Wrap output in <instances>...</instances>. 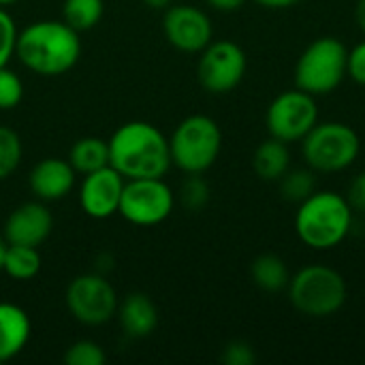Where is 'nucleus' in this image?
Wrapping results in <instances>:
<instances>
[{
	"mask_svg": "<svg viewBox=\"0 0 365 365\" xmlns=\"http://www.w3.org/2000/svg\"><path fill=\"white\" fill-rule=\"evenodd\" d=\"M15 56L28 71L41 77L64 75L81 56L79 32L64 19L32 21L17 32Z\"/></svg>",
	"mask_w": 365,
	"mask_h": 365,
	"instance_id": "obj_1",
	"label": "nucleus"
},
{
	"mask_svg": "<svg viewBox=\"0 0 365 365\" xmlns=\"http://www.w3.org/2000/svg\"><path fill=\"white\" fill-rule=\"evenodd\" d=\"M109 165L124 178H165L171 163L169 139L150 122H126L109 139Z\"/></svg>",
	"mask_w": 365,
	"mask_h": 365,
	"instance_id": "obj_2",
	"label": "nucleus"
},
{
	"mask_svg": "<svg viewBox=\"0 0 365 365\" xmlns=\"http://www.w3.org/2000/svg\"><path fill=\"white\" fill-rule=\"evenodd\" d=\"M295 233L312 250H334L353 229V207L346 195L334 190H314L297 203Z\"/></svg>",
	"mask_w": 365,
	"mask_h": 365,
	"instance_id": "obj_3",
	"label": "nucleus"
},
{
	"mask_svg": "<svg viewBox=\"0 0 365 365\" xmlns=\"http://www.w3.org/2000/svg\"><path fill=\"white\" fill-rule=\"evenodd\" d=\"M289 299L293 308L310 319H327L342 310L349 297L346 280L327 265H306L291 276Z\"/></svg>",
	"mask_w": 365,
	"mask_h": 365,
	"instance_id": "obj_4",
	"label": "nucleus"
},
{
	"mask_svg": "<svg viewBox=\"0 0 365 365\" xmlns=\"http://www.w3.org/2000/svg\"><path fill=\"white\" fill-rule=\"evenodd\" d=\"M169 150L171 163L180 171L188 175L205 173L210 167H214L222 150L220 126L210 115H188L175 126L169 139Z\"/></svg>",
	"mask_w": 365,
	"mask_h": 365,
	"instance_id": "obj_5",
	"label": "nucleus"
},
{
	"mask_svg": "<svg viewBox=\"0 0 365 365\" xmlns=\"http://www.w3.org/2000/svg\"><path fill=\"white\" fill-rule=\"evenodd\" d=\"M346 45L336 36L314 38L297 58L295 86L312 96L331 94L346 77Z\"/></svg>",
	"mask_w": 365,
	"mask_h": 365,
	"instance_id": "obj_6",
	"label": "nucleus"
},
{
	"mask_svg": "<svg viewBox=\"0 0 365 365\" xmlns=\"http://www.w3.org/2000/svg\"><path fill=\"white\" fill-rule=\"evenodd\" d=\"M359 152V135L344 122H317V126L302 139L304 160L317 173L344 171L357 160Z\"/></svg>",
	"mask_w": 365,
	"mask_h": 365,
	"instance_id": "obj_7",
	"label": "nucleus"
},
{
	"mask_svg": "<svg viewBox=\"0 0 365 365\" xmlns=\"http://www.w3.org/2000/svg\"><path fill=\"white\" fill-rule=\"evenodd\" d=\"M175 205V195L163 178L126 180L118 214L135 227H156L165 222Z\"/></svg>",
	"mask_w": 365,
	"mask_h": 365,
	"instance_id": "obj_8",
	"label": "nucleus"
},
{
	"mask_svg": "<svg viewBox=\"0 0 365 365\" xmlns=\"http://www.w3.org/2000/svg\"><path fill=\"white\" fill-rule=\"evenodd\" d=\"M319 122V103L317 96L293 88L280 92L267 107L265 124L274 139L284 143L302 141Z\"/></svg>",
	"mask_w": 365,
	"mask_h": 365,
	"instance_id": "obj_9",
	"label": "nucleus"
},
{
	"mask_svg": "<svg viewBox=\"0 0 365 365\" xmlns=\"http://www.w3.org/2000/svg\"><path fill=\"white\" fill-rule=\"evenodd\" d=\"M66 308L71 317L88 327L109 323L118 312V293L103 274H81L66 287Z\"/></svg>",
	"mask_w": 365,
	"mask_h": 365,
	"instance_id": "obj_10",
	"label": "nucleus"
},
{
	"mask_svg": "<svg viewBox=\"0 0 365 365\" xmlns=\"http://www.w3.org/2000/svg\"><path fill=\"white\" fill-rule=\"evenodd\" d=\"M248 68L246 51L229 38L212 41L199 58L197 77L199 83L212 94H227L235 90Z\"/></svg>",
	"mask_w": 365,
	"mask_h": 365,
	"instance_id": "obj_11",
	"label": "nucleus"
},
{
	"mask_svg": "<svg viewBox=\"0 0 365 365\" xmlns=\"http://www.w3.org/2000/svg\"><path fill=\"white\" fill-rule=\"evenodd\" d=\"M163 32L171 47L184 53H201L214 41V26L205 11L192 4L165 9Z\"/></svg>",
	"mask_w": 365,
	"mask_h": 365,
	"instance_id": "obj_12",
	"label": "nucleus"
},
{
	"mask_svg": "<svg viewBox=\"0 0 365 365\" xmlns=\"http://www.w3.org/2000/svg\"><path fill=\"white\" fill-rule=\"evenodd\" d=\"M124 184L126 180L111 165L83 175L79 186V205L86 216L94 220H107L115 216L120 210Z\"/></svg>",
	"mask_w": 365,
	"mask_h": 365,
	"instance_id": "obj_13",
	"label": "nucleus"
},
{
	"mask_svg": "<svg viewBox=\"0 0 365 365\" xmlns=\"http://www.w3.org/2000/svg\"><path fill=\"white\" fill-rule=\"evenodd\" d=\"M53 229V216L45 201H28L17 205L4 222V242L21 246H41Z\"/></svg>",
	"mask_w": 365,
	"mask_h": 365,
	"instance_id": "obj_14",
	"label": "nucleus"
},
{
	"mask_svg": "<svg viewBox=\"0 0 365 365\" xmlns=\"http://www.w3.org/2000/svg\"><path fill=\"white\" fill-rule=\"evenodd\" d=\"M75 180H77V173L71 167V163L64 158L51 156V158L38 160L32 167L28 175V186L38 201L53 203V201L64 199L75 188Z\"/></svg>",
	"mask_w": 365,
	"mask_h": 365,
	"instance_id": "obj_15",
	"label": "nucleus"
},
{
	"mask_svg": "<svg viewBox=\"0 0 365 365\" xmlns=\"http://www.w3.org/2000/svg\"><path fill=\"white\" fill-rule=\"evenodd\" d=\"M32 334L28 312L11 302H0V364L17 357Z\"/></svg>",
	"mask_w": 365,
	"mask_h": 365,
	"instance_id": "obj_16",
	"label": "nucleus"
},
{
	"mask_svg": "<svg viewBox=\"0 0 365 365\" xmlns=\"http://www.w3.org/2000/svg\"><path fill=\"white\" fill-rule=\"evenodd\" d=\"M115 317L128 338L143 340L154 334L158 325V308L145 293H130L118 306Z\"/></svg>",
	"mask_w": 365,
	"mask_h": 365,
	"instance_id": "obj_17",
	"label": "nucleus"
},
{
	"mask_svg": "<svg viewBox=\"0 0 365 365\" xmlns=\"http://www.w3.org/2000/svg\"><path fill=\"white\" fill-rule=\"evenodd\" d=\"M252 169L255 173L265 182H278L289 169H291V152L289 143L280 139H267L263 141L252 156Z\"/></svg>",
	"mask_w": 365,
	"mask_h": 365,
	"instance_id": "obj_18",
	"label": "nucleus"
},
{
	"mask_svg": "<svg viewBox=\"0 0 365 365\" xmlns=\"http://www.w3.org/2000/svg\"><path fill=\"white\" fill-rule=\"evenodd\" d=\"M68 163L79 175H88L109 165V141L101 137H81L68 152Z\"/></svg>",
	"mask_w": 365,
	"mask_h": 365,
	"instance_id": "obj_19",
	"label": "nucleus"
},
{
	"mask_svg": "<svg viewBox=\"0 0 365 365\" xmlns=\"http://www.w3.org/2000/svg\"><path fill=\"white\" fill-rule=\"evenodd\" d=\"M41 255L36 246H21V244H6L4 257H2V272L17 280L28 282L41 272Z\"/></svg>",
	"mask_w": 365,
	"mask_h": 365,
	"instance_id": "obj_20",
	"label": "nucleus"
},
{
	"mask_svg": "<svg viewBox=\"0 0 365 365\" xmlns=\"http://www.w3.org/2000/svg\"><path fill=\"white\" fill-rule=\"evenodd\" d=\"M252 280L261 291L267 293H278L282 289H287L291 276L287 269V263L278 257V255H261L252 261L250 267Z\"/></svg>",
	"mask_w": 365,
	"mask_h": 365,
	"instance_id": "obj_21",
	"label": "nucleus"
},
{
	"mask_svg": "<svg viewBox=\"0 0 365 365\" xmlns=\"http://www.w3.org/2000/svg\"><path fill=\"white\" fill-rule=\"evenodd\" d=\"M105 11L103 0H64L62 4V19L75 28L77 32L92 30Z\"/></svg>",
	"mask_w": 365,
	"mask_h": 365,
	"instance_id": "obj_22",
	"label": "nucleus"
},
{
	"mask_svg": "<svg viewBox=\"0 0 365 365\" xmlns=\"http://www.w3.org/2000/svg\"><path fill=\"white\" fill-rule=\"evenodd\" d=\"M280 192L291 203H302L317 190V171L308 169H289L280 180Z\"/></svg>",
	"mask_w": 365,
	"mask_h": 365,
	"instance_id": "obj_23",
	"label": "nucleus"
},
{
	"mask_svg": "<svg viewBox=\"0 0 365 365\" xmlns=\"http://www.w3.org/2000/svg\"><path fill=\"white\" fill-rule=\"evenodd\" d=\"M21 156H24V145L19 135L9 126H0V182L17 171Z\"/></svg>",
	"mask_w": 365,
	"mask_h": 365,
	"instance_id": "obj_24",
	"label": "nucleus"
},
{
	"mask_svg": "<svg viewBox=\"0 0 365 365\" xmlns=\"http://www.w3.org/2000/svg\"><path fill=\"white\" fill-rule=\"evenodd\" d=\"M62 361L66 365H103L107 361V355L92 340H77L66 349Z\"/></svg>",
	"mask_w": 365,
	"mask_h": 365,
	"instance_id": "obj_25",
	"label": "nucleus"
},
{
	"mask_svg": "<svg viewBox=\"0 0 365 365\" xmlns=\"http://www.w3.org/2000/svg\"><path fill=\"white\" fill-rule=\"evenodd\" d=\"M24 98V83L17 73H13L9 66L0 68V109L9 111L17 107Z\"/></svg>",
	"mask_w": 365,
	"mask_h": 365,
	"instance_id": "obj_26",
	"label": "nucleus"
},
{
	"mask_svg": "<svg viewBox=\"0 0 365 365\" xmlns=\"http://www.w3.org/2000/svg\"><path fill=\"white\" fill-rule=\"evenodd\" d=\"M207 201H210V186H207V182L201 178V173L190 175V178L184 182V186H182V203H184L188 210L197 212V210H201Z\"/></svg>",
	"mask_w": 365,
	"mask_h": 365,
	"instance_id": "obj_27",
	"label": "nucleus"
},
{
	"mask_svg": "<svg viewBox=\"0 0 365 365\" xmlns=\"http://www.w3.org/2000/svg\"><path fill=\"white\" fill-rule=\"evenodd\" d=\"M17 45V26L15 19L0 6V68L9 66L11 58L15 56Z\"/></svg>",
	"mask_w": 365,
	"mask_h": 365,
	"instance_id": "obj_28",
	"label": "nucleus"
},
{
	"mask_svg": "<svg viewBox=\"0 0 365 365\" xmlns=\"http://www.w3.org/2000/svg\"><path fill=\"white\" fill-rule=\"evenodd\" d=\"M222 361L227 365H252L257 361V355L248 342H229L222 351Z\"/></svg>",
	"mask_w": 365,
	"mask_h": 365,
	"instance_id": "obj_29",
	"label": "nucleus"
},
{
	"mask_svg": "<svg viewBox=\"0 0 365 365\" xmlns=\"http://www.w3.org/2000/svg\"><path fill=\"white\" fill-rule=\"evenodd\" d=\"M346 77H351L355 83L365 86V41L357 43L346 58Z\"/></svg>",
	"mask_w": 365,
	"mask_h": 365,
	"instance_id": "obj_30",
	"label": "nucleus"
},
{
	"mask_svg": "<svg viewBox=\"0 0 365 365\" xmlns=\"http://www.w3.org/2000/svg\"><path fill=\"white\" fill-rule=\"evenodd\" d=\"M346 199H349V203H351V207L355 212H365V171L355 175V180L351 182Z\"/></svg>",
	"mask_w": 365,
	"mask_h": 365,
	"instance_id": "obj_31",
	"label": "nucleus"
},
{
	"mask_svg": "<svg viewBox=\"0 0 365 365\" xmlns=\"http://www.w3.org/2000/svg\"><path fill=\"white\" fill-rule=\"evenodd\" d=\"M212 9L216 11H222V13H231V11H237L244 6L246 0H205Z\"/></svg>",
	"mask_w": 365,
	"mask_h": 365,
	"instance_id": "obj_32",
	"label": "nucleus"
},
{
	"mask_svg": "<svg viewBox=\"0 0 365 365\" xmlns=\"http://www.w3.org/2000/svg\"><path fill=\"white\" fill-rule=\"evenodd\" d=\"M255 2L265 9H291V6L299 4L302 0H255Z\"/></svg>",
	"mask_w": 365,
	"mask_h": 365,
	"instance_id": "obj_33",
	"label": "nucleus"
},
{
	"mask_svg": "<svg viewBox=\"0 0 365 365\" xmlns=\"http://www.w3.org/2000/svg\"><path fill=\"white\" fill-rule=\"evenodd\" d=\"M355 19H357V26L361 28V32L365 34V0H357V4H355Z\"/></svg>",
	"mask_w": 365,
	"mask_h": 365,
	"instance_id": "obj_34",
	"label": "nucleus"
},
{
	"mask_svg": "<svg viewBox=\"0 0 365 365\" xmlns=\"http://www.w3.org/2000/svg\"><path fill=\"white\" fill-rule=\"evenodd\" d=\"M171 2L173 0H143V4L150 6V9H167Z\"/></svg>",
	"mask_w": 365,
	"mask_h": 365,
	"instance_id": "obj_35",
	"label": "nucleus"
},
{
	"mask_svg": "<svg viewBox=\"0 0 365 365\" xmlns=\"http://www.w3.org/2000/svg\"><path fill=\"white\" fill-rule=\"evenodd\" d=\"M4 248H6V242H4V235H0V272H2V257H4Z\"/></svg>",
	"mask_w": 365,
	"mask_h": 365,
	"instance_id": "obj_36",
	"label": "nucleus"
},
{
	"mask_svg": "<svg viewBox=\"0 0 365 365\" xmlns=\"http://www.w3.org/2000/svg\"><path fill=\"white\" fill-rule=\"evenodd\" d=\"M13 2H17V0H0V6H9V4H13Z\"/></svg>",
	"mask_w": 365,
	"mask_h": 365,
	"instance_id": "obj_37",
	"label": "nucleus"
}]
</instances>
